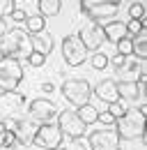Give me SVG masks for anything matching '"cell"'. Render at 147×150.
<instances>
[{"mask_svg":"<svg viewBox=\"0 0 147 150\" xmlns=\"http://www.w3.org/2000/svg\"><path fill=\"white\" fill-rule=\"evenodd\" d=\"M145 113L147 106H138V109H127V113L115 122V129L120 134V139H127V141H133V139H143L145 141Z\"/></svg>","mask_w":147,"mask_h":150,"instance_id":"6da1fadb","label":"cell"},{"mask_svg":"<svg viewBox=\"0 0 147 150\" xmlns=\"http://www.w3.org/2000/svg\"><path fill=\"white\" fill-rule=\"evenodd\" d=\"M23 81V65L12 56L0 58V90H16Z\"/></svg>","mask_w":147,"mask_h":150,"instance_id":"7a4b0ae2","label":"cell"},{"mask_svg":"<svg viewBox=\"0 0 147 150\" xmlns=\"http://www.w3.org/2000/svg\"><path fill=\"white\" fill-rule=\"evenodd\" d=\"M60 90H62V97L71 106H83V104L90 102L92 86H90V81H85V79H67L60 86Z\"/></svg>","mask_w":147,"mask_h":150,"instance_id":"3957f363","label":"cell"},{"mask_svg":"<svg viewBox=\"0 0 147 150\" xmlns=\"http://www.w3.org/2000/svg\"><path fill=\"white\" fill-rule=\"evenodd\" d=\"M55 125H57V129L62 132V136H67V139H83L88 134V125L71 109L57 111V122Z\"/></svg>","mask_w":147,"mask_h":150,"instance_id":"277c9868","label":"cell"},{"mask_svg":"<svg viewBox=\"0 0 147 150\" xmlns=\"http://www.w3.org/2000/svg\"><path fill=\"white\" fill-rule=\"evenodd\" d=\"M90 56V51L83 46V42L78 39V35H67L62 39V58L69 67H80Z\"/></svg>","mask_w":147,"mask_h":150,"instance_id":"5b68a950","label":"cell"},{"mask_svg":"<svg viewBox=\"0 0 147 150\" xmlns=\"http://www.w3.org/2000/svg\"><path fill=\"white\" fill-rule=\"evenodd\" d=\"M90 150H115L120 148V134L115 127H104V129H97V132H90V136L85 139Z\"/></svg>","mask_w":147,"mask_h":150,"instance_id":"8992f818","label":"cell"},{"mask_svg":"<svg viewBox=\"0 0 147 150\" xmlns=\"http://www.w3.org/2000/svg\"><path fill=\"white\" fill-rule=\"evenodd\" d=\"M62 132L57 129V125L53 122H41L39 127H37V134H35V146L44 150H57L62 146Z\"/></svg>","mask_w":147,"mask_h":150,"instance_id":"52a82bcc","label":"cell"},{"mask_svg":"<svg viewBox=\"0 0 147 150\" xmlns=\"http://www.w3.org/2000/svg\"><path fill=\"white\" fill-rule=\"evenodd\" d=\"M28 111H30V120L41 125V122H53V118L57 115V106L46 97H37L28 104Z\"/></svg>","mask_w":147,"mask_h":150,"instance_id":"ba28073f","label":"cell"},{"mask_svg":"<svg viewBox=\"0 0 147 150\" xmlns=\"http://www.w3.org/2000/svg\"><path fill=\"white\" fill-rule=\"evenodd\" d=\"M78 39L83 42V46H85L88 51H99V46L106 42L104 25H101V23H94V21H88V23L78 30Z\"/></svg>","mask_w":147,"mask_h":150,"instance_id":"9c48e42d","label":"cell"},{"mask_svg":"<svg viewBox=\"0 0 147 150\" xmlns=\"http://www.w3.org/2000/svg\"><path fill=\"white\" fill-rule=\"evenodd\" d=\"M145 72L147 69H145V62L143 60L129 56L124 60V65L117 69V76H120V81H133V83L145 86Z\"/></svg>","mask_w":147,"mask_h":150,"instance_id":"30bf717a","label":"cell"},{"mask_svg":"<svg viewBox=\"0 0 147 150\" xmlns=\"http://www.w3.org/2000/svg\"><path fill=\"white\" fill-rule=\"evenodd\" d=\"M23 102H25V97L18 93V90H2V93H0V113H2L0 120L14 118Z\"/></svg>","mask_w":147,"mask_h":150,"instance_id":"8fae6325","label":"cell"},{"mask_svg":"<svg viewBox=\"0 0 147 150\" xmlns=\"http://www.w3.org/2000/svg\"><path fill=\"white\" fill-rule=\"evenodd\" d=\"M37 127H39V122L30 120V118L16 120V122H14V129H12L14 136H16V143H21V146H32V143H35Z\"/></svg>","mask_w":147,"mask_h":150,"instance_id":"7c38bea8","label":"cell"},{"mask_svg":"<svg viewBox=\"0 0 147 150\" xmlns=\"http://www.w3.org/2000/svg\"><path fill=\"white\" fill-rule=\"evenodd\" d=\"M117 12H120V5H97V7H90V9H85L83 12V16H88L90 21L94 23H106V21H113L117 16Z\"/></svg>","mask_w":147,"mask_h":150,"instance_id":"4fadbf2b","label":"cell"},{"mask_svg":"<svg viewBox=\"0 0 147 150\" xmlns=\"http://www.w3.org/2000/svg\"><path fill=\"white\" fill-rule=\"evenodd\" d=\"M92 95H97L101 102H117L120 99V93H117V81L115 79H104V81H99L97 83V88H92Z\"/></svg>","mask_w":147,"mask_h":150,"instance_id":"5bb4252c","label":"cell"},{"mask_svg":"<svg viewBox=\"0 0 147 150\" xmlns=\"http://www.w3.org/2000/svg\"><path fill=\"white\" fill-rule=\"evenodd\" d=\"M28 33L25 30H21V28H12V30H7L5 35H2V39H0V53L2 56H12L14 58V51H16L18 42L25 37Z\"/></svg>","mask_w":147,"mask_h":150,"instance_id":"9a60e30c","label":"cell"},{"mask_svg":"<svg viewBox=\"0 0 147 150\" xmlns=\"http://www.w3.org/2000/svg\"><path fill=\"white\" fill-rule=\"evenodd\" d=\"M104 35H106V42L117 44L120 39H124L129 35L127 23H124V21H106V23H104Z\"/></svg>","mask_w":147,"mask_h":150,"instance_id":"2e32d148","label":"cell"},{"mask_svg":"<svg viewBox=\"0 0 147 150\" xmlns=\"http://www.w3.org/2000/svg\"><path fill=\"white\" fill-rule=\"evenodd\" d=\"M30 39H32V49H35L37 53L48 56L53 51V35H48L46 30L44 33H37V35H30Z\"/></svg>","mask_w":147,"mask_h":150,"instance_id":"e0dca14e","label":"cell"},{"mask_svg":"<svg viewBox=\"0 0 147 150\" xmlns=\"http://www.w3.org/2000/svg\"><path fill=\"white\" fill-rule=\"evenodd\" d=\"M37 9L44 19H51V16H57L60 9H62V0H39L37 2Z\"/></svg>","mask_w":147,"mask_h":150,"instance_id":"ac0fdd59","label":"cell"},{"mask_svg":"<svg viewBox=\"0 0 147 150\" xmlns=\"http://www.w3.org/2000/svg\"><path fill=\"white\" fill-rule=\"evenodd\" d=\"M140 90H143L140 83H133V81H117V93H120V97L138 99V97H140Z\"/></svg>","mask_w":147,"mask_h":150,"instance_id":"d6986e66","label":"cell"},{"mask_svg":"<svg viewBox=\"0 0 147 150\" xmlns=\"http://www.w3.org/2000/svg\"><path fill=\"white\" fill-rule=\"evenodd\" d=\"M44 30H46V19L41 14L25 16V33L28 35H37V33H44Z\"/></svg>","mask_w":147,"mask_h":150,"instance_id":"ffe728a7","label":"cell"},{"mask_svg":"<svg viewBox=\"0 0 147 150\" xmlns=\"http://www.w3.org/2000/svg\"><path fill=\"white\" fill-rule=\"evenodd\" d=\"M131 46H133V56L138 60H145L147 58V33L133 35L131 37Z\"/></svg>","mask_w":147,"mask_h":150,"instance_id":"44dd1931","label":"cell"},{"mask_svg":"<svg viewBox=\"0 0 147 150\" xmlns=\"http://www.w3.org/2000/svg\"><path fill=\"white\" fill-rule=\"evenodd\" d=\"M76 115L85 122V125H92V122H97V115H99V111L92 106L90 102L88 104H83V106H76Z\"/></svg>","mask_w":147,"mask_h":150,"instance_id":"7402d4cb","label":"cell"},{"mask_svg":"<svg viewBox=\"0 0 147 150\" xmlns=\"http://www.w3.org/2000/svg\"><path fill=\"white\" fill-rule=\"evenodd\" d=\"M32 39H30V35H25V37L18 42V46H16V51H14V58L16 60H28V58L32 56Z\"/></svg>","mask_w":147,"mask_h":150,"instance_id":"603a6c76","label":"cell"},{"mask_svg":"<svg viewBox=\"0 0 147 150\" xmlns=\"http://www.w3.org/2000/svg\"><path fill=\"white\" fill-rule=\"evenodd\" d=\"M90 65H92V69L101 72V69H106V67H108V56H106V53H101V51H92Z\"/></svg>","mask_w":147,"mask_h":150,"instance_id":"cb8c5ba5","label":"cell"},{"mask_svg":"<svg viewBox=\"0 0 147 150\" xmlns=\"http://www.w3.org/2000/svg\"><path fill=\"white\" fill-rule=\"evenodd\" d=\"M147 28V21L145 19H131L127 21V33L129 35H140V33H145Z\"/></svg>","mask_w":147,"mask_h":150,"instance_id":"d4e9b609","label":"cell"},{"mask_svg":"<svg viewBox=\"0 0 147 150\" xmlns=\"http://www.w3.org/2000/svg\"><path fill=\"white\" fill-rule=\"evenodd\" d=\"M117 53L120 56H124V58H129V56H133V46H131V37H124V39H120L117 42Z\"/></svg>","mask_w":147,"mask_h":150,"instance_id":"484cf974","label":"cell"},{"mask_svg":"<svg viewBox=\"0 0 147 150\" xmlns=\"http://www.w3.org/2000/svg\"><path fill=\"white\" fill-rule=\"evenodd\" d=\"M108 113L115 118V120H120V118L127 113V106H124L120 99H117V102H110V104H108Z\"/></svg>","mask_w":147,"mask_h":150,"instance_id":"4316f807","label":"cell"},{"mask_svg":"<svg viewBox=\"0 0 147 150\" xmlns=\"http://www.w3.org/2000/svg\"><path fill=\"white\" fill-rule=\"evenodd\" d=\"M122 0H80V12L90 9V7H97V5H120Z\"/></svg>","mask_w":147,"mask_h":150,"instance_id":"83f0119b","label":"cell"},{"mask_svg":"<svg viewBox=\"0 0 147 150\" xmlns=\"http://www.w3.org/2000/svg\"><path fill=\"white\" fill-rule=\"evenodd\" d=\"M16 143V136H14V132H9V129H5L2 134H0V148H5V150H9L12 146Z\"/></svg>","mask_w":147,"mask_h":150,"instance_id":"f1b7e54d","label":"cell"},{"mask_svg":"<svg viewBox=\"0 0 147 150\" xmlns=\"http://www.w3.org/2000/svg\"><path fill=\"white\" fill-rule=\"evenodd\" d=\"M129 16L131 19H145V5L143 2H133L129 7Z\"/></svg>","mask_w":147,"mask_h":150,"instance_id":"f546056e","label":"cell"},{"mask_svg":"<svg viewBox=\"0 0 147 150\" xmlns=\"http://www.w3.org/2000/svg\"><path fill=\"white\" fill-rule=\"evenodd\" d=\"M97 122H101L104 127H115V122H117V120H115V118H113L108 111H99V115H97Z\"/></svg>","mask_w":147,"mask_h":150,"instance_id":"4dcf8cb0","label":"cell"},{"mask_svg":"<svg viewBox=\"0 0 147 150\" xmlns=\"http://www.w3.org/2000/svg\"><path fill=\"white\" fill-rule=\"evenodd\" d=\"M67 150H90V146H88L85 136H83V139H69V146H67Z\"/></svg>","mask_w":147,"mask_h":150,"instance_id":"1f68e13d","label":"cell"},{"mask_svg":"<svg viewBox=\"0 0 147 150\" xmlns=\"http://www.w3.org/2000/svg\"><path fill=\"white\" fill-rule=\"evenodd\" d=\"M16 5H14V0H0V19H7L9 16V12L14 9Z\"/></svg>","mask_w":147,"mask_h":150,"instance_id":"d6a6232c","label":"cell"},{"mask_svg":"<svg viewBox=\"0 0 147 150\" xmlns=\"http://www.w3.org/2000/svg\"><path fill=\"white\" fill-rule=\"evenodd\" d=\"M28 62H30L32 67H41V65L46 62V56H41V53H37V51H32V56L28 58Z\"/></svg>","mask_w":147,"mask_h":150,"instance_id":"836d02e7","label":"cell"},{"mask_svg":"<svg viewBox=\"0 0 147 150\" xmlns=\"http://www.w3.org/2000/svg\"><path fill=\"white\" fill-rule=\"evenodd\" d=\"M25 16H28V14H25L23 9H18V7H14V9L9 12V19L12 21H25Z\"/></svg>","mask_w":147,"mask_h":150,"instance_id":"e575fe53","label":"cell"},{"mask_svg":"<svg viewBox=\"0 0 147 150\" xmlns=\"http://www.w3.org/2000/svg\"><path fill=\"white\" fill-rule=\"evenodd\" d=\"M124 60H127V58H124V56H120V53H115L113 58H108V62H113V65H115L117 69H120V67L124 65Z\"/></svg>","mask_w":147,"mask_h":150,"instance_id":"d590c367","label":"cell"},{"mask_svg":"<svg viewBox=\"0 0 147 150\" xmlns=\"http://www.w3.org/2000/svg\"><path fill=\"white\" fill-rule=\"evenodd\" d=\"M41 93H46V95L55 93V86H53V83H41Z\"/></svg>","mask_w":147,"mask_h":150,"instance_id":"8d00e7d4","label":"cell"},{"mask_svg":"<svg viewBox=\"0 0 147 150\" xmlns=\"http://www.w3.org/2000/svg\"><path fill=\"white\" fill-rule=\"evenodd\" d=\"M9 30V25H7V19H0V39H2V35Z\"/></svg>","mask_w":147,"mask_h":150,"instance_id":"74e56055","label":"cell"},{"mask_svg":"<svg viewBox=\"0 0 147 150\" xmlns=\"http://www.w3.org/2000/svg\"><path fill=\"white\" fill-rule=\"evenodd\" d=\"M115 150H120V148H115Z\"/></svg>","mask_w":147,"mask_h":150,"instance_id":"f35d334b","label":"cell"},{"mask_svg":"<svg viewBox=\"0 0 147 150\" xmlns=\"http://www.w3.org/2000/svg\"><path fill=\"white\" fill-rule=\"evenodd\" d=\"M0 150H5V148H0Z\"/></svg>","mask_w":147,"mask_h":150,"instance_id":"ab89813d","label":"cell"},{"mask_svg":"<svg viewBox=\"0 0 147 150\" xmlns=\"http://www.w3.org/2000/svg\"><path fill=\"white\" fill-rule=\"evenodd\" d=\"M14 2H16V0H14Z\"/></svg>","mask_w":147,"mask_h":150,"instance_id":"60d3db41","label":"cell"},{"mask_svg":"<svg viewBox=\"0 0 147 150\" xmlns=\"http://www.w3.org/2000/svg\"><path fill=\"white\" fill-rule=\"evenodd\" d=\"M0 93H2V90H0Z\"/></svg>","mask_w":147,"mask_h":150,"instance_id":"b9f144b4","label":"cell"}]
</instances>
